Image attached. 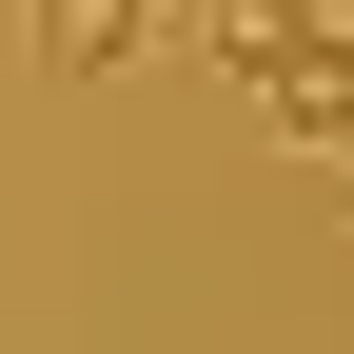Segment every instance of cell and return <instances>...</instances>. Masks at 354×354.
<instances>
[{"instance_id": "6da1fadb", "label": "cell", "mask_w": 354, "mask_h": 354, "mask_svg": "<svg viewBox=\"0 0 354 354\" xmlns=\"http://www.w3.org/2000/svg\"><path fill=\"white\" fill-rule=\"evenodd\" d=\"M177 20H197L236 79H295V59H335V39H354V0H177Z\"/></svg>"}, {"instance_id": "7a4b0ae2", "label": "cell", "mask_w": 354, "mask_h": 354, "mask_svg": "<svg viewBox=\"0 0 354 354\" xmlns=\"http://www.w3.org/2000/svg\"><path fill=\"white\" fill-rule=\"evenodd\" d=\"M20 39H39V79H118L158 39V0H20Z\"/></svg>"}, {"instance_id": "3957f363", "label": "cell", "mask_w": 354, "mask_h": 354, "mask_svg": "<svg viewBox=\"0 0 354 354\" xmlns=\"http://www.w3.org/2000/svg\"><path fill=\"white\" fill-rule=\"evenodd\" d=\"M335 158H354V118H335Z\"/></svg>"}]
</instances>
